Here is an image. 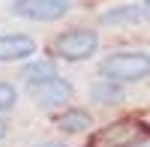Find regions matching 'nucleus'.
<instances>
[{
	"instance_id": "f257e3e1",
	"label": "nucleus",
	"mask_w": 150,
	"mask_h": 147,
	"mask_svg": "<svg viewBox=\"0 0 150 147\" xmlns=\"http://www.w3.org/2000/svg\"><path fill=\"white\" fill-rule=\"evenodd\" d=\"M99 75L129 84V81H144L150 78V54L147 51H117L108 54L102 63H99Z\"/></svg>"
},
{
	"instance_id": "f03ea898",
	"label": "nucleus",
	"mask_w": 150,
	"mask_h": 147,
	"mask_svg": "<svg viewBox=\"0 0 150 147\" xmlns=\"http://www.w3.org/2000/svg\"><path fill=\"white\" fill-rule=\"evenodd\" d=\"M96 51H99V33L90 27H72L66 33L54 36V42H51V54L60 60H69V63L90 60Z\"/></svg>"
},
{
	"instance_id": "7ed1b4c3",
	"label": "nucleus",
	"mask_w": 150,
	"mask_h": 147,
	"mask_svg": "<svg viewBox=\"0 0 150 147\" xmlns=\"http://www.w3.org/2000/svg\"><path fill=\"white\" fill-rule=\"evenodd\" d=\"M27 93H30V99L39 108H60V105L72 102L75 87L66 78L51 75V78H42V81H27Z\"/></svg>"
},
{
	"instance_id": "20e7f679",
	"label": "nucleus",
	"mask_w": 150,
	"mask_h": 147,
	"mask_svg": "<svg viewBox=\"0 0 150 147\" xmlns=\"http://www.w3.org/2000/svg\"><path fill=\"white\" fill-rule=\"evenodd\" d=\"M9 12L27 21H60L69 12V0H15Z\"/></svg>"
},
{
	"instance_id": "39448f33",
	"label": "nucleus",
	"mask_w": 150,
	"mask_h": 147,
	"mask_svg": "<svg viewBox=\"0 0 150 147\" xmlns=\"http://www.w3.org/2000/svg\"><path fill=\"white\" fill-rule=\"evenodd\" d=\"M144 138H150V129L141 120H120V123L102 129L96 141H105V147H135Z\"/></svg>"
},
{
	"instance_id": "423d86ee",
	"label": "nucleus",
	"mask_w": 150,
	"mask_h": 147,
	"mask_svg": "<svg viewBox=\"0 0 150 147\" xmlns=\"http://www.w3.org/2000/svg\"><path fill=\"white\" fill-rule=\"evenodd\" d=\"M39 48L36 39L27 33H6L0 36V63H21V60H30Z\"/></svg>"
},
{
	"instance_id": "0eeeda50",
	"label": "nucleus",
	"mask_w": 150,
	"mask_h": 147,
	"mask_svg": "<svg viewBox=\"0 0 150 147\" xmlns=\"http://www.w3.org/2000/svg\"><path fill=\"white\" fill-rule=\"evenodd\" d=\"M147 18V9L141 6H135V3H126V6H114V9H108L102 12V24H111V27H126V24H138Z\"/></svg>"
},
{
	"instance_id": "6e6552de",
	"label": "nucleus",
	"mask_w": 150,
	"mask_h": 147,
	"mask_svg": "<svg viewBox=\"0 0 150 147\" xmlns=\"http://www.w3.org/2000/svg\"><path fill=\"white\" fill-rule=\"evenodd\" d=\"M54 123H57V129L63 132V135H78V132H87V129H90L93 117L87 114L84 108H66Z\"/></svg>"
},
{
	"instance_id": "1a4fd4ad",
	"label": "nucleus",
	"mask_w": 150,
	"mask_h": 147,
	"mask_svg": "<svg viewBox=\"0 0 150 147\" xmlns=\"http://www.w3.org/2000/svg\"><path fill=\"white\" fill-rule=\"evenodd\" d=\"M90 99L99 102V105H117L126 99V90H123L120 81H111V78H102L90 87Z\"/></svg>"
},
{
	"instance_id": "9d476101",
	"label": "nucleus",
	"mask_w": 150,
	"mask_h": 147,
	"mask_svg": "<svg viewBox=\"0 0 150 147\" xmlns=\"http://www.w3.org/2000/svg\"><path fill=\"white\" fill-rule=\"evenodd\" d=\"M21 75L27 78V81H42V78L57 75V66H54V60H33L30 57V63L21 69Z\"/></svg>"
},
{
	"instance_id": "9b49d317",
	"label": "nucleus",
	"mask_w": 150,
	"mask_h": 147,
	"mask_svg": "<svg viewBox=\"0 0 150 147\" xmlns=\"http://www.w3.org/2000/svg\"><path fill=\"white\" fill-rule=\"evenodd\" d=\"M15 102H18V90L12 87V84L0 81V114L12 111V108H15Z\"/></svg>"
},
{
	"instance_id": "f8f14e48",
	"label": "nucleus",
	"mask_w": 150,
	"mask_h": 147,
	"mask_svg": "<svg viewBox=\"0 0 150 147\" xmlns=\"http://www.w3.org/2000/svg\"><path fill=\"white\" fill-rule=\"evenodd\" d=\"M6 132H9V126H6V120H3V117H0V141H3V138H6Z\"/></svg>"
},
{
	"instance_id": "ddd939ff",
	"label": "nucleus",
	"mask_w": 150,
	"mask_h": 147,
	"mask_svg": "<svg viewBox=\"0 0 150 147\" xmlns=\"http://www.w3.org/2000/svg\"><path fill=\"white\" fill-rule=\"evenodd\" d=\"M39 147H66V144H60V141H45V144H39Z\"/></svg>"
},
{
	"instance_id": "4468645a",
	"label": "nucleus",
	"mask_w": 150,
	"mask_h": 147,
	"mask_svg": "<svg viewBox=\"0 0 150 147\" xmlns=\"http://www.w3.org/2000/svg\"><path fill=\"white\" fill-rule=\"evenodd\" d=\"M144 6H147V12H150V0H144Z\"/></svg>"
}]
</instances>
